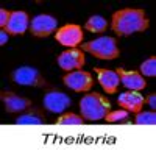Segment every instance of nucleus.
Listing matches in <instances>:
<instances>
[{"label":"nucleus","mask_w":156,"mask_h":156,"mask_svg":"<svg viewBox=\"0 0 156 156\" xmlns=\"http://www.w3.org/2000/svg\"><path fill=\"white\" fill-rule=\"evenodd\" d=\"M148 25L150 20L145 16V11L133 8L115 11L111 20V28L115 31L117 36H129L137 31H145Z\"/></svg>","instance_id":"nucleus-1"},{"label":"nucleus","mask_w":156,"mask_h":156,"mask_svg":"<svg viewBox=\"0 0 156 156\" xmlns=\"http://www.w3.org/2000/svg\"><path fill=\"white\" fill-rule=\"evenodd\" d=\"M80 111L83 119L87 122H95L105 119V115L111 111V103L106 97L98 92H90L84 95L80 101Z\"/></svg>","instance_id":"nucleus-2"},{"label":"nucleus","mask_w":156,"mask_h":156,"mask_svg":"<svg viewBox=\"0 0 156 156\" xmlns=\"http://www.w3.org/2000/svg\"><path fill=\"white\" fill-rule=\"evenodd\" d=\"M80 50L87 51V53H90L98 59H115L120 56L115 39L111 36H103V37L94 39L90 42H86L80 47Z\"/></svg>","instance_id":"nucleus-3"},{"label":"nucleus","mask_w":156,"mask_h":156,"mask_svg":"<svg viewBox=\"0 0 156 156\" xmlns=\"http://www.w3.org/2000/svg\"><path fill=\"white\" fill-rule=\"evenodd\" d=\"M11 80L20 84V86H33V87H47L45 78L41 75V72L36 70L31 66H22L12 70Z\"/></svg>","instance_id":"nucleus-4"},{"label":"nucleus","mask_w":156,"mask_h":156,"mask_svg":"<svg viewBox=\"0 0 156 156\" xmlns=\"http://www.w3.org/2000/svg\"><path fill=\"white\" fill-rule=\"evenodd\" d=\"M55 39L61 45L75 48L76 45H80L81 41H83V30H81V27H78V25H75V23L64 25L62 28L56 30Z\"/></svg>","instance_id":"nucleus-5"},{"label":"nucleus","mask_w":156,"mask_h":156,"mask_svg":"<svg viewBox=\"0 0 156 156\" xmlns=\"http://www.w3.org/2000/svg\"><path fill=\"white\" fill-rule=\"evenodd\" d=\"M62 81L67 87L75 90V92H86V90H90V87L94 86V80L90 76V73L84 72V70L69 72L62 78Z\"/></svg>","instance_id":"nucleus-6"},{"label":"nucleus","mask_w":156,"mask_h":156,"mask_svg":"<svg viewBox=\"0 0 156 156\" xmlns=\"http://www.w3.org/2000/svg\"><path fill=\"white\" fill-rule=\"evenodd\" d=\"M58 27V20L50 14H39L31 19L30 31L37 37H47Z\"/></svg>","instance_id":"nucleus-7"},{"label":"nucleus","mask_w":156,"mask_h":156,"mask_svg":"<svg viewBox=\"0 0 156 156\" xmlns=\"http://www.w3.org/2000/svg\"><path fill=\"white\" fill-rule=\"evenodd\" d=\"M58 66L62 70H80L84 66V53L80 48H70L58 56Z\"/></svg>","instance_id":"nucleus-8"},{"label":"nucleus","mask_w":156,"mask_h":156,"mask_svg":"<svg viewBox=\"0 0 156 156\" xmlns=\"http://www.w3.org/2000/svg\"><path fill=\"white\" fill-rule=\"evenodd\" d=\"M72 105V100L69 95L58 92V90H50L44 95V106L50 112H62Z\"/></svg>","instance_id":"nucleus-9"},{"label":"nucleus","mask_w":156,"mask_h":156,"mask_svg":"<svg viewBox=\"0 0 156 156\" xmlns=\"http://www.w3.org/2000/svg\"><path fill=\"white\" fill-rule=\"evenodd\" d=\"M0 98L5 103V108L8 112H20V111H25L31 106L30 98H25V97L17 95L14 92H9V90H2L0 92Z\"/></svg>","instance_id":"nucleus-10"},{"label":"nucleus","mask_w":156,"mask_h":156,"mask_svg":"<svg viewBox=\"0 0 156 156\" xmlns=\"http://www.w3.org/2000/svg\"><path fill=\"white\" fill-rule=\"evenodd\" d=\"M117 103L128 112H140L142 109V105L145 103V98L140 95V92H137V90H129V92H123L119 95V98H117Z\"/></svg>","instance_id":"nucleus-11"},{"label":"nucleus","mask_w":156,"mask_h":156,"mask_svg":"<svg viewBox=\"0 0 156 156\" xmlns=\"http://www.w3.org/2000/svg\"><path fill=\"white\" fill-rule=\"evenodd\" d=\"M115 73L119 75V78H120V81L123 83V86L128 87V89H131V90H142V89L147 86L145 80H144V78L140 76V73L136 72V70L126 72V70H123L122 67H119V69L115 70Z\"/></svg>","instance_id":"nucleus-12"},{"label":"nucleus","mask_w":156,"mask_h":156,"mask_svg":"<svg viewBox=\"0 0 156 156\" xmlns=\"http://www.w3.org/2000/svg\"><path fill=\"white\" fill-rule=\"evenodd\" d=\"M28 28V16L25 11H12L5 31L8 34H23Z\"/></svg>","instance_id":"nucleus-13"},{"label":"nucleus","mask_w":156,"mask_h":156,"mask_svg":"<svg viewBox=\"0 0 156 156\" xmlns=\"http://www.w3.org/2000/svg\"><path fill=\"white\" fill-rule=\"evenodd\" d=\"M94 72L97 73L98 83L101 84V87L106 90L108 94H114L117 90V86L120 83V78L114 70H108V69H98L95 67Z\"/></svg>","instance_id":"nucleus-14"},{"label":"nucleus","mask_w":156,"mask_h":156,"mask_svg":"<svg viewBox=\"0 0 156 156\" xmlns=\"http://www.w3.org/2000/svg\"><path fill=\"white\" fill-rule=\"evenodd\" d=\"M84 28L87 31H90V33H103V31L108 28V22L103 19L101 16H92L86 22V27Z\"/></svg>","instance_id":"nucleus-15"},{"label":"nucleus","mask_w":156,"mask_h":156,"mask_svg":"<svg viewBox=\"0 0 156 156\" xmlns=\"http://www.w3.org/2000/svg\"><path fill=\"white\" fill-rule=\"evenodd\" d=\"M17 125H42L44 119L36 112H25L22 115H19L16 119Z\"/></svg>","instance_id":"nucleus-16"},{"label":"nucleus","mask_w":156,"mask_h":156,"mask_svg":"<svg viewBox=\"0 0 156 156\" xmlns=\"http://www.w3.org/2000/svg\"><path fill=\"white\" fill-rule=\"evenodd\" d=\"M58 125H83L84 123V119L80 115H76L73 112H69V114H64V115H59L58 120H56Z\"/></svg>","instance_id":"nucleus-17"},{"label":"nucleus","mask_w":156,"mask_h":156,"mask_svg":"<svg viewBox=\"0 0 156 156\" xmlns=\"http://www.w3.org/2000/svg\"><path fill=\"white\" fill-rule=\"evenodd\" d=\"M137 125H154L156 123V114L154 111H145V112H137L136 120Z\"/></svg>","instance_id":"nucleus-18"},{"label":"nucleus","mask_w":156,"mask_h":156,"mask_svg":"<svg viewBox=\"0 0 156 156\" xmlns=\"http://www.w3.org/2000/svg\"><path fill=\"white\" fill-rule=\"evenodd\" d=\"M140 72L145 76H154L156 75V56H151L140 64Z\"/></svg>","instance_id":"nucleus-19"},{"label":"nucleus","mask_w":156,"mask_h":156,"mask_svg":"<svg viewBox=\"0 0 156 156\" xmlns=\"http://www.w3.org/2000/svg\"><path fill=\"white\" fill-rule=\"evenodd\" d=\"M128 117V111L125 109H119V111H112V112H108L105 115V120L108 123H115V122H122V120H126Z\"/></svg>","instance_id":"nucleus-20"},{"label":"nucleus","mask_w":156,"mask_h":156,"mask_svg":"<svg viewBox=\"0 0 156 156\" xmlns=\"http://www.w3.org/2000/svg\"><path fill=\"white\" fill-rule=\"evenodd\" d=\"M9 17H11V11L3 9V8L0 9V28H2V30L6 28V25L9 22Z\"/></svg>","instance_id":"nucleus-21"},{"label":"nucleus","mask_w":156,"mask_h":156,"mask_svg":"<svg viewBox=\"0 0 156 156\" xmlns=\"http://www.w3.org/2000/svg\"><path fill=\"white\" fill-rule=\"evenodd\" d=\"M145 101L148 103V105L153 108V111H154V108H156V94H150V95L145 98Z\"/></svg>","instance_id":"nucleus-22"},{"label":"nucleus","mask_w":156,"mask_h":156,"mask_svg":"<svg viewBox=\"0 0 156 156\" xmlns=\"http://www.w3.org/2000/svg\"><path fill=\"white\" fill-rule=\"evenodd\" d=\"M6 42H8V33L5 30H2L0 31V45H5Z\"/></svg>","instance_id":"nucleus-23"}]
</instances>
